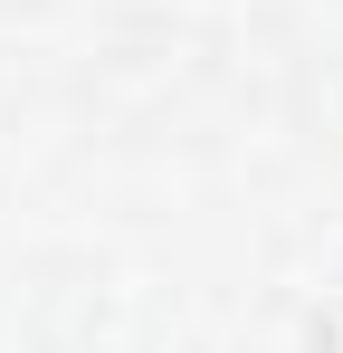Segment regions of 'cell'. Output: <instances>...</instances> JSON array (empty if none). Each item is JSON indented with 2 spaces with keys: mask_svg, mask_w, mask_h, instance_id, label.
I'll use <instances>...</instances> for the list:
<instances>
[{
  "mask_svg": "<svg viewBox=\"0 0 343 353\" xmlns=\"http://www.w3.org/2000/svg\"><path fill=\"white\" fill-rule=\"evenodd\" d=\"M305 344H315V353H343V287L324 296L315 315H305Z\"/></svg>",
  "mask_w": 343,
  "mask_h": 353,
  "instance_id": "obj_1",
  "label": "cell"
}]
</instances>
